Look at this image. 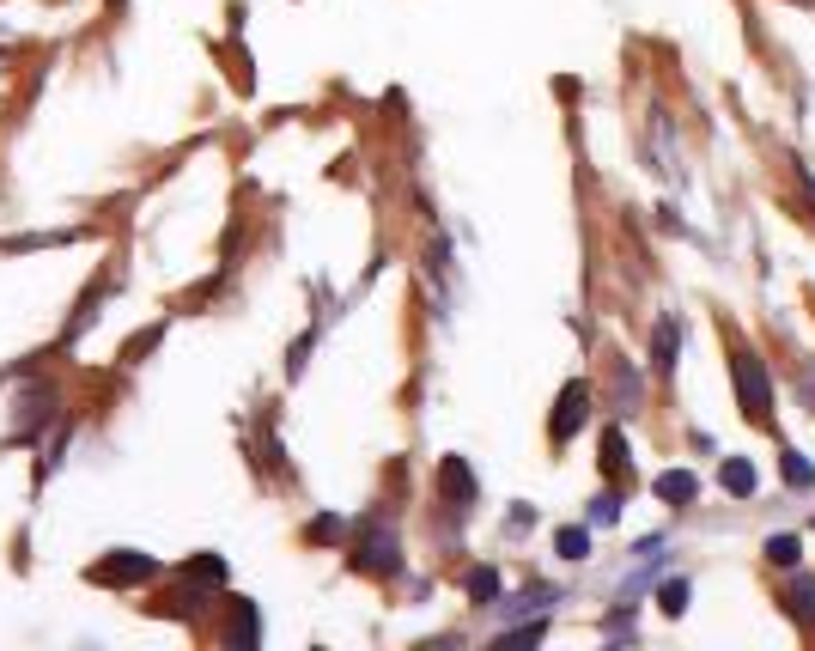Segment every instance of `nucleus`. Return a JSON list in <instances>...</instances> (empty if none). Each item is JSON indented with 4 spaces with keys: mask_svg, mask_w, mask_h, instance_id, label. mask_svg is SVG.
Segmentation results:
<instances>
[{
    "mask_svg": "<svg viewBox=\"0 0 815 651\" xmlns=\"http://www.w3.org/2000/svg\"><path fill=\"white\" fill-rule=\"evenodd\" d=\"M146 578H159V560H153V554H134V548H116V554H104V560L92 566V585H104V591H110V585H116V591H122V585H146Z\"/></svg>",
    "mask_w": 815,
    "mask_h": 651,
    "instance_id": "obj_3",
    "label": "nucleus"
},
{
    "mask_svg": "<svg viewBox=\"0 0 815 651\" xmlns=\"http://www.w3.org/2000/svg\"><path fill=\"white\" fill-rule=\"evenodd\" d=\"M797 189H803V195H809V207H815V177H809L803 165H797Z\"/></svg>",
    "mask_w": 815,
    "mask_h": 651,
    "instance_id": "obj_19",
    "label": "nucleus"
},
{
    "mask_svg": "<svg viewBox=\"0 0 815 651\" xmlns=\"http://www.w3.org/2000/svg\"><path fill=\"white\" fill-rule=\"evenodd\" d=\"M615 518H621V493H603L597 505H590V524H603V530H609Z\"/></svg>",
    "mask_w": 815,
    "mask_h": 651,
    "instance_id": "obj_13",
    "label": "nucleus"
},
{
    "mask_svg": "<svg viewBox=\"0 0 815 651\" xmlns=\"http://www.w3.org/2000/svg\"><path fill=\"white\" fill-rule=\"evenodd\" d=\"M341 530H347L341 518H317V524H311V542H341Z\"/></svg>",
    "mask_w": 815,
    "mask_h": 651,
    "instance_id": "obj_18",
    "label": "nucleus"
},
{
    "mask_svg": "<svg viewBox=\"0 0 815 651\" xmlns=\"http://www.w3.org/2000/svg\"><path fill=\"white\" fill-rule=\"evenodd\" d=\"M560 554H566V560H584V554H590V536H584V530H560Z\"/></svg>",
    "mask_w": 815,
    "mask_h": 651,
    "instance_id": "obj_16",
    "label": "nucleus"
},
{
    "mask_svg": "<svg viewBox=\"0 0 815 651\" xmlns=\"http://www.w3.org/2000/svg\"><path fill=\"white\" fill-rule=\"evenodd\" d=\"M724 487H730L736 499H749V493H755V463H743V457H730V463H724Z\"/></svg>",
    "mask_w": 815,
    "mask_h": 651,
    "instance_id": "obj_8",
    "label": "nucleus"
},
{
    "mask_svg": "<svg viewBox=\"0 0 815 651\" xmlns=\"http://www.w3.org/2000/svg\"><path fill=\"white\" fill-rule=\"evenodd\" d=\"M736 396H743V408L755 414V420H773V384H767V366H761V353L755 347H743L736 353Z\"/></svg>",
    "mask_w": 815,
    "mask_h": 651,
    "instance_id": "obj_2",
    "label": "nucleus"
},
{
    "mask_svg": "<svg viewBox=\"0 0 815 651\" xmlns=\"http://www.w3.org/2000/svg\"><path fill=\"white\" fill-rule=\"evenodd\" d=\"M700 493V475H688V469H670V475H657V499H670V505H688Z\"/></svg>",
    "mask_w": 815,
    "mask_h": 651,
    "instance_id": "obj_6",
    "label": "nucleus"
},
{
    "mask_svg": "<svg viewBox=\"0 0 815 651\" xmlns=\"http://www.w3.org/2000/svg\"><path fill=\"white\" fill-rule=\"evenodd\" d=\"M444 493H451L457 505H469V499H475V475H469V463H463V457H444Z\"/></svg>",
    "mask_w": 815,
    "mask_h": 651,
    "instance_id": "obj_7",
    "label": "nucleus"
},
{
    "mask_svg": "<svg viewBox=\"0 0 815 651\" xmlns=\"http://www.w3.org/2000/svg\"><path fill=\"white\" fill-rule=\"evenodd\" d=\"M767 560H773V566H797V560H803V542H797V536H773V542H767Z\"/></svg>",
    "mask_w": 815,
    "mask_h": 651,
    "instance_id": "obj_12",
    "label": "nucleus"
},
{
    "mask_svg": "<svg viewBox=\"0 0 815 651\" xmlns=\"http://www.w3.org/2000/svg\"><path fill=\"white\" fill-rule=\"evenodd\" d=\"M785 481H791V487H809V481H815V463H803L797 451H785Z\"/></svg>",
    "mask_w": 815,
    "mask_h": 651,
    "instance_id": "obj_15",
    "label": "nucleus"
},
{
    "mask_svg": "<svg viewBox=\"0 0 815 651\" xmlns=\"http://www.w3.org/2000/svg\"><path fill=\"white\" fill-rule=\"evenodd\" d=\"M785 615L797 627H815V578H791L785 585Z\"/></svg>",
    "mask_w": 815,
    "mask_h": 651,
    "instance_id": "obj_5",
    "label": "nucleus"
},
{
    "mask_svg": "<svg viewBox=\"0 0 815 651\" xmlns=\"http://www.w3.org/2000/svg\"><path fill=\"white\" fill-rule=\"evenodd\" d=\"M396 554H402V542H396V530L384 518L359 524V536H353V566L359 572H396Z\"/></svg>",
    "mask_w": 815,
    "mask_h": 651,
    "instance_id": "obj_1",
    "label": "nucleus"
},
{
    "mask_svg": "<svg viewBox=\"0 0 815 651\" xmlns=\"http://www.w3.org/2000/svg\"><path fill=\"white\" fill-rule=\"evenodd\" d=\"M469 597H475V603H493V597H499V572H493V566H475V572H469Z\"/></svg>",
    "mask_w": 815,
    "mask_h": 651,
    "instance_id": "obj_11",
    "label": "nucleus"
},
{
    "mask_svg": "<svg viewBox=\"0 0 815 651\" xmlns=\"http://www.w3.org/2000/svg\"><path fill=\"white\" fill-rule=\"evenodd\" d=\"M603 463H609V475H627V445H621V432H609V439H603Z\"/></svg>",
    "mask_w": 815,
    "mask_h": 651,
    "instance_id": "obj_14",
    "label": "nucleus"
},
{
    "mask_svg": "<svg viewBox=\"0 0 815 651\" xmlns=\"http://www.w3.org/2000/svg\"><path fill=\"white\" fill-rule=\"evenodd\" d=\"M584 402H590V384H578V378H572V384L560 390V414H554V426H548V432H554V445H566L572 432L584 426Z\"/></svg>",
    "mask_w": 815,
    "mask_h": 651,
    "instance_id": "obj_4",
    "label": "nucleus"
},
{
    "mask_svg": "<svg viewBox=\"0 0 815 651\" xmlns=\"http://www.w3.org/2000/svg\"><path fill=\"white\" fill-rule=\"evenodd\" d=\"M256 633H262V627H256V603H238V621L226 627V639H232V645H256Z\"/></svg>",
    "mask_w": 815,
    "mask_h": 651,
    "instance_id": "obj_10",
    "label": "nucleus"
},
{
    "mask_svg": "<svg viewBox=\"0 0 815 651\" xmlns=\"http://www.w3.org/2000/svg\"><path fill=\"white\" fill-rule=\"evenodd\" d=\"M688 609V585L676 578V585H663V615H682Z\"/></svg>",
    "mask_w": 815,
    "mask_h": 651,
    "instance_id": "obj_17",
    "label": "nucleus"
},
{
    "mask_svg": "<svg viewBox=\"0 0 815 651\" xmlns=\"http://www.w3.org/2000/svg\"><path fill=\"white\" fill-rule=\"evenodd\" d=\"M189 578H195V585H226V560H219V554H195Z\"/></svg>",
    "mask_w": 815,
    "mask_h": 651,
    "instance_id": "obj_9",
    "label": "nucleus"
}]
</instances>
